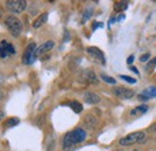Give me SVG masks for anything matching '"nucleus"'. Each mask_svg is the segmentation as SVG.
<instances>
[{
	"label": "nucleus",
	"mask_w": 156,
	"mask_h": 151,
	"mask_svg": "<svg viewBox=\"0 0 156 151\" xmlns=\"http://www.w3.org/2000/svg\"><path fill=\"white\" fill-rule=\"evenodd\" d=\"M85 138H87V132L83 128H76L73 131L67 132L62 139V150L71 151L76 144L84 142Z\"/></svg>",
	"instance_id": "f257e3e1"
},
{
	"label": "nucleus",
	"mask_w": 156,
	"mask_h": 151,
	"mask_svg": "<svg viewBox=\"0 0 156 151\" xmlns=\"http://www.w3.org/2000/svg\"><path fill=\"white\" fill-rule=\"evenodd\" d=\"M144 138H145V133L143 131H137V132H132L125 135L124 138H121L119 140V144L121 146H130L136 143H140L142 140H144Z\"/></svg>",
	"instance_id": "f03ea898"
},
{
	"label": "nucleus",
	"mask_w": 156,
	"mask_h": 151,
	"mask_svg": "<svg viewBox=\"0 0 156 151\" xmlns=\"http://www.w3.org/2000/svg\"><path fill=\"white\" fill-rule=\"evenodd\" d=\"M5 25L9 29L10 34L15 37L20 36V34L22 33V23H20V19L15 16H9L5 19Z\"/></svg>",
	"instance_id": "7ed1b4c3"
},
{
	"label": "nucleus",
	"mask_w": 156,
	"mask_h": 151,
	"mask_svg": "<svg viewBox=\"0 0 156 151\" xmlns=\"http://www.w3.org/2000/svg\"><path fill=\"white\" fill-rule=\"evenodd\" d=\"M36 43H34V42H31V43H29L28 44V47L25 48V52H24V54H23V58H22V60H23V64H25V65H31L35 60H36Z\"/></svg>",
	"instance_id": "20e7f679"
},
{
	"label": "nucleus",
	"mask_w": 156,
	"mask_h": 151,
	"mask_svg": "<svg viewBox=\"0 0 156 151\" xmlns=\"http://www.w3.org/2000/svg\"><path fill=\"white\" fill-rule=\"evenodd\" d=\"M6 7L11 13H20L27 9L25 0H7Z\"/></svg>",
	"instance_id": "39448f33"
},
{
	"label": "nucleus",
	"mask_w": 156,
	"mask_h": 151,
	"mask_svg": "<svg viewBox=\"0 0 156 151\" xmlns=\"http://www.w3.org/2000/svg\"><path fill=\"white\" fill-rule=\"evenodd\" d=\"M13 54H16L15 47L10 42L2 40L0 42V58L1 59H5V58H7L9 55H13Z\"/></svg>",
	"instance_id": "423d86ee"
},
{
	"label": "nucleus",
	"mask_w": 156,
	"mask_h": 151,
	"mask_svg": "<svg viewBox=\"0 0 156 151\" xmlns=\"http://www.w3.org/2000/svg\"><path fill=\"white\" fill-rule=\"evenodd\" d=\"M113 93H114V95H115L117 97L121 98V100H129V98H131V97L135 96V91H133V90L127 89V88H122V86L115 88V89L113 90Z\"/></svg>",
	"instance_id": "0eeeda50"
},
{
	"label": "nucleus",
	"mask_w": 156,
	"mask_h": 151,
	"mask_svg": "<svg viewBox=\"0 0 156 151\" xmlns=\"http://www.w3.org/2000/svg\"><path fill=\"white\" fill-rule=\"evenodd\" d=\"M80 79L84 83H89V84H98V77L95 76V73L91 70H84L80 73Z\"/></svg>",
	"instance_id": "6e6552de"
},
{
	"label": "nucleus",
	"mask_w": 156,
	"mask_h": 151,
	"mask_svg": "<svg viewBox=\"0 0 156 151\" xmlns=\"http://www.w3.org/2000/svg\"><path fill=\"white\" fill-rule=\"evenodd\" d=\"M87 52L91 55L93 58H95V59H98V61H101V64L102 65H105L106 64V59H105V55H103V53L96 48V47H89L88 49H87Z\"/></svg>",
	"instance_id": "1a4fd4ad"
},
{
	"label": "nucleus",
	"mask_w": 156,
	"mask_h": 151,
	"mask_svg": "<svg viewBox=\"0 0 156 151\" xmlns=\"http://www.w3.org/2000/svg\"><path fill=\"white\" fill-rule=\"evenodd\" d=\"M140 101H149L151 97H156V86H150L143 90V93L138 96Z\"/></svg>",
	"instance_id": "9d476101"
},
{
	"label": "nucleus",
	"mask_w": 156,
	"mask_h": 151,
	"mask_svg": "<svg viewBox=\"0 0 156 151\" xmlns=\"http://www.w3.org/2000/svg\"><path fill=\"white\" fill-rule=\"evenodd\" d=\"M53 47H54V42H53V41H47V42H44L43 44H41L39 48L36 49V57H40V55H42L43 53L51 51Z\"/></svg>",
	"instance_id": "9b49d317"
},
{
	"label": "nucleus",
	"mask_w": 156,
	"mask_h": 151,
	"mask_svg": "<svg viewBox=\"0 0 156 151\" xmlns=\"http://www.w3.org/2000/svg\"><path fill=\"white\" fill-rule=\"evenodd\" d=\"M84 101H85L87 103H89V104H98V103H100L101 98H100L98 95L88 91V93L84 94Z\"/></svg>",
	"instance_id": "f8f14e48"
},
{
	"label": "nucleus",
	"mask_w": 156,
	"mask_h": 151,
	"mask_svg": "<svg viewBox=\"0 0 156 151\" xmlns=\"http://www.w3.org/2000/svg\"><path fill=\"white\" fill-rule=\"evenodd\" d=\"M148 109H149V108H148L147 104H142V106H138L136 108H133L130 114H131L132 116H140V115H143L144 113H147Z\"/></svg>",
	"instance_id": "ddd939ff"
},
{
	"label": "nucleus",
	"mask_w": 156,
	"mask_h": 151,
	"mask_svg": "<svg viewBox=\"0 0 156 151\" xmlns=\"http://www.w3.org/2000/svg\"><path fill=\"white\" fill-rule=\"evenodd\" d=\"M47 19H48V13H47V12H44V13H42L41 16H39L37 18L34 20L33 26H34V28H40L41 25H43V24L47 22Z\"/></svg>",
	"instance_id": "4468645a"
},
{
	"label": "nucleus",
	"mask_w": 156,
	"mask_h": 151,
	"mask_svg": "<svg viewBox=\"0 0 156 151\" xmlns=\"http://www.w3.org/2000/svg\"><path fill=\"white\" fill-rule=\"evenodd\" d=\"M71 109H73V112L75 113H80L82 111H83V106L78 102V101H72V102H70V103H66Z\"/></svg>",
	"instance_id": "2eb2a0df"
},
{
	"label": "nucleus",
	"mask_w": 156,
	"mask_h": 151,
	"mask_svg": "<svg viewBox=\"0 0 156 151\" xmlns=\"http://www.w3.org/2000/svg\"><path fill=\"white\" fill-rule=\"evenodd\" d=\"M127 9V1H118L114 4V11L115 12H121Z\"/></svg>",
	"instance_id": "dca6fc26"
},
{
	"label": "nucleus",
	"mask_w": 156,
	"mask_h": 151,
	"mask_svg": "<svg viewBox=\"0 0 156 151\" xmlns=\"http://www.w3.org/2000/svg\"><path fill=\"white\" fill-rule=\"evenodd\" d=\"M18 124H20V119L18 118H10L4 122V126L5 127H13V126H16Z\"/></svg>",
	"instance_id": "f3484780"
},
{
	"label": "nucleus",
	"mask_w": 156,
	"mask_h": 151,
	"mask_svg": "<svg viewBox=\"0 0 156 151\" xmlns=\"http://www.w3.org/2000/svg\"><path fill=\"white\" fill-rule=\"evenodd\" d=\"M85 124H87L90 128H93V127L96 125V119H95L93 115H87V116H85Z\"/></svg>",
	"instance_id": "a211bd4d"
},
{
	"label": "nucleus",
	"mask_w": 156,
	"mask_h": 151,
	"mask_svg": "<svg viewBox=\"0 0 156 151\" xmlns=\"http://www.w3.org/2000/svg\"><path fill=\"white\" fill-rule=\"evenodd\" d=\"M93 15V9H87L85 11H84V15H83V18H82V23H84V22H87L88 19L90 18V16Z\"/></svg>",
	"instance_id": "6ab92c4d"
},
{
	"label": "nucleus",
	"mask_w": 156,
	"mask_h": 151,
	"mask_svg": "<svg viewBox=\"0 0 156 151\" xmlns=\"http://www.w3.org/2000/svg\"><path fill=\"white\" fill-rule=\"evenodd\" d=\"M101 79L105 80V82L108 83V84H115V83H117V80H115L113 77H109V76H106V75H101Z\"/></svg>",
	"instance_id": "aec40b11"
},
{
	"label": "nucleus",
	"mask_w": 156,
	"mask_h": 151,
	"mask_svg": "<svg viewBox=\"0 0 156 151\" xmlns=\"http://www.w3.org/2000/svg\"><path fill=\"white\" fill-rule=\"evenodd\" d=\"M120 78L124 79V80H126L127 83H131V84H135V83H136V79H135V78H131V77H129V76H120Z\"/></svg>",
	"instance_id": "412c9836"
},
{
	"label": "nucleus",
	"mask_w": 156,
	"mask_h": 151,
	"mask_svg": "<svg viewBox=\"0 0 156 151\" xmlns=\"http://www.w3.org/2000/svg\"><path fill=\"white\" fill-rule=\"evenodd\" d=\"M149 59H150V54H149V53H145V54L140 55V58H139V60H140L142 62H145V61H148Z\"/></svg>",
	"instance_id": "4be33fe9"
},
{
	"label": "nucleus",
	"mask_w": 156,
	"mask_h": 151,
	"mask_svg": "<svg viewBox=\"0 0 156 151\" xmlns=\"http://www.w3.org/2000/svg\"><path fill=\"white\" fill-rule=\"evenodd\" d=\"M148 131H149V132H151V133H156V122H154V124L148 128Z\"/></svg>",
	"instance_id": "5701e85b"
},
{
	"label": "nucleus",
	"mask_w": 156,
	"mask_h": 151,
	"mask_svg": "<svg viewBox=\"0 0 156 151\" xmlns=\"http://www.w3.org/2000/svg\"><path fill=\"white\" fill-rule=\"evenodd\" d=\"M98 26L101 28V26H103V24H102V23H98V22H94V24H93V30H96Z\"/></svg>",
	"instance_id": "b1692460"
},
{
	"label": "nucleus",
	"mask_w": 156,
	"mask_h": 151,
	"mask_svg": "<svg viewBox=\"0 0 156 151\" xmlns=\"http://www.w3.org/2000/svg\"><path fill=\"white\" fill-rule=\"evenodd\" d=\"M133 59H135V57H133V55H131V57L127 58V64H129V65H131V64L133 62Z\"/></svg>",
	"instance_id": "393cba45"
},
{
	"label": "nucleus",
	"mask_w": 156,
	"mask_h": 151,
	"mask_svg": "<svg viewBox=\"0 0 156 151\" xmlns=\"http://www.w3.org/2000/svg\"><path fill=\"white\" fill-rule=\"evenodd\" d=\"M4 118H5V112H4V111H0V121H1Z\"/></svg>",
	"instance_id": "a878e982"
},
{
	"label": "nucleus",
	"mask_w": 156,
	"mask_h": 151,
	"mask_svg": "<svg viewBox=\"0 0 156 151\" xmlns=\"http://www.w3.org/2000/svg\"><path fill=\"white\" fill-rule=\"evenodd\" d=\"M131 70H132V71H133V72H135V73H136V75H138V73H139V71H138V70H137L136 67H133V66H132V67H131Z\"/></svg>",
	"instance_id": "bb28decb"
},
{
	"label": "nucleus",
	"mask_w": 156,
	"mask_h": 151,
	"mask_svg": "<svg viewBox=\"0 0 156 151\" xmlns=\"http://www.w3.org/2000/svg\"><path fill=\"white\" fill-rule=\"evenodd\" d=\"M4 80H5V79H4V77L0 75V85H1V84H4Z\"/></svg>",
	"instance_id": "cd10ccee"
},
{
	"label": "nucleus",
	"mask_w": 156,
	"mask_h": 151,
	"mask_svg": "<svg viewBox=\"0 0 156 151\" xmlns=\"http://www.w3.org/2000/svg\"><path fill=\"white\" fill-rule=\"evenodd\" d=\"M150 64H151V65H156V58H154V59L150 61Z\"/></svg>",
	"instance_id": "c85d7f7f"
},
{
	"label": "nucleus",
	"mask_w": 156,
	"mask_h": 151,
	"mask_svg": "<svg viewBox=\"0 0 156 151\" xmlns=\"http://www.w3.org/2000/svg\"><path fill=\"white\" fill-rule=\"evenodd\" d=\"M67 40H69V33L66 31V33H65V41H67Z\"/></svg>",
	"instance_id": "c756f323"
},
{
	"label": "nucleus",
	"mask_w": 156,
	"mask_h": 151,
	"mask_svg": "<svg viewBox=\"0 0 156 151\" xmlns=\"http://www.w3.org/2000/svg\"><path fill=\"white\" fill-rule=\"evenodd\" d=\"M1 98H2V94H1V93H0V100H1Z\"/></svg>",
	"instance_id": "7c9ffc66"
},
{
	"label": "nucleus",
	"mask_w": 156,
	"mask_h": 151,
	"mask_svg": "<svg viewBox=\"0 0 156 151\" xmlns=\"http://www.w3.org/2000/svg\"><path fill=\"white\" fill-rule=\"evenodd\" d=\"M1 13H2V12H1V10H0V17H1Z\"/></svg>",
	"instance_id": "2f4dec72"
},
{
	"label": "nucleus",
	"mask_w": 156,
	"mask_h": 151,
	"mask_svg": "<svg viewBox=\"0 0 156 151\" xmlns=\"http://www.w3.org/2000/svg\"><path fill=\"white\" fill-rule=\"evenodd\" d=\"M115 151H121V150H115Z\"/></svg>",
	"instance_id": "473e14b6"
}]
</instances>
